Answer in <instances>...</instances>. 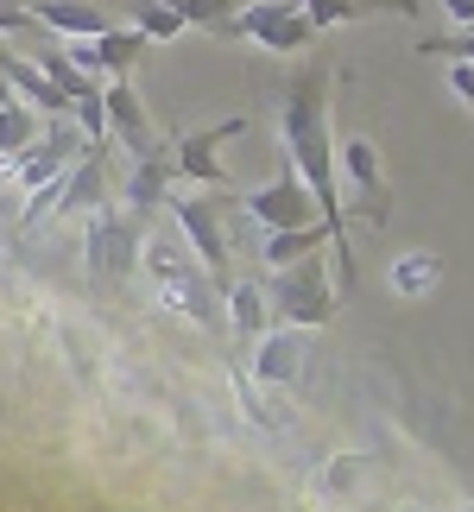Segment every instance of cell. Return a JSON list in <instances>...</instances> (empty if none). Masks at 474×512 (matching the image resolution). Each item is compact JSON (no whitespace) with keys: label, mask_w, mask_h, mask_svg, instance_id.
<instances>
[{"label":"cell","mask_w":474,"mask_h":512,"mask_svg":"<svg viewBox=\"0 0 474 512\" xmlns=\"http://www.w3.org/2000/svg\"><path fill=\"white\" fill-rule=\"evenodd\" d=\"M279 140H285V159L304 171L316 209H323V222H329V253H335V266H342V285H354L342 171H335V146H329V64H304L291 76V89L279 102Z\"/></svg>","instance_id":"cell-1"},{"label":"cell","mask_w":474,"mask_h":512,"mask_svg":"<svg viewBox=\"0 0 474 512\" xmlns=\"http://www.w3.org/2000/svg\"><path fill=\"white\" fill-rule=\"evenodd\" d=\"M152 253V272L158 285H165V304L177 317H190L196 329H209V336H222L228 329V310H222V285L203 272V260H190V247H171V241H146Z\"/></svg>","instance_id":"cell-2"},{"label":"cell","mask_w":474,"mask_h":512,"mask_svg":"<svg viewBox=\"0 0 474 512\" xmlns=\"http://www.w3.org/2000/svg\"><path fill=\"white\" fill-rule=\"evenodd\" d=\"M140 253H146V228H140V215H133V209L108 203V209L89 215V228H83V266H89L95 285H121L127 272L140 266Z\"/></svg>","instance_id":"cell-3"},{"label":"cell","mask_w":474,"mask_h":512,"mask_svg":"<svg viewBox=\"0 0 474 512\" xmlns=\"http://www.w3.org/2000/svg\"><path fill=\"white\" fill-rule=\"evenodd\" d=\"M266 304H272V323H304V329H323L335 317V291H329V266L304 253V260H291L272 272L266 285Z\"/></svg>","instance_id":"cell-4"},{"label":"cell","mask_w":474,"mask_h":512,"mask_svg":"<svg viewBox=\"0 0 474 512\" xmlns=\"http://www.w3.org/2000/svg\"><path fill=\"white\" fill-rule=\"evenodd\" d=\"M209 32L215 38H253V45H266V51H310V38H316L304 0H247L241 13L215 19Z\"/></svg>","instance_id":"cell-5"},{"label":"cell","mask_w":474,"mask_h":512,"mask_svg":"<svg viewBox=\"0 0 474 512\" xmlns=\"http://www.w3.org/2000/svg\"><path fill=\"white\" fill-rule=\"evenodd\" d=\"M171 215H177V228H184V241H190V253L203 260V272L215 285H228V260H234V234H228V196H177L171 190V203H165Z\"/></svg>","instance_id":"cell-6"},{"label":"cell","mask_w":474,"mask_h":512,"mask_svg":"<svg viewBox=\"0 0 474 512\" xmlns=\"http://www.w3.org/2000/svg\"><path fill=\"white\" fill-rule=\"evenodd\" d=\"M335 171L354 184V209H361L367 228H386L392 222V184L380 171V146L367 140V133H354V140L335 146Z\"/></svg>","instance_id":"cell-7"},{"label":"cell","mask_w":474,"mask_h":512,"mask_svg":"<svg viewBox=\"0 0 474 512\" xmlns=\"http://www.w3.org/2000/svg\"><path fill=\"white\" fill-rule=\"evenodd\" d=\"M241 209L253 215L260 228H304V222H323V209H316V196L304 184V171L279 159V177L272 184H260L253 196H241Z\"/></svg>","instance_id":"cell-8"},{"label":"cell","mask_w":474,"mask_h":512,"mask_svg":"<svg viewBox=\"0 0 474 512\" xmlns=\"http://www.w3.org/2000/svg\"><path fill=\"white\" fill-rule=\"evenodd\" d=\"M241 133H247V114H228V121H215V127H196V133H184V140H171V165H177V177L222 190V184H228L222 146L241 140Z\"/></svg>","instance_id":"cell-9"},{"label":"cell","mask_w":474,"mask_h":512,"mask_svg":"<svg viewBox=\"0 0 474 512\" xmlns=\"http://www.w3.org/2000/svg\"><path fill=\"white\" fill-rule=\"evenodd\" d=\"M102 114H108V133L127 146V159H158V152H171V140L152 127V114L140 102V89H133V76H114L102 89Z\"/></svg>","instance_id":"cell-10"},{"label":"cell","mask_w":474,"mask_h":512,"mask_svg":"<svg viewBox=\"0 0 474 512\" xmlns=\"http://www.w3.org/2000/svg\"><path fill=\"white\" fill-rule=\"evenodd\" d=\"M146 45H152V38L140 26H108L95 38H64V51H70L76 70H108V76H133V64L146 57Z\"/></svg>","instance_id":"cell-11"},{"label":"cell","mask_w":474,"mask_h":512,"mask_svg":"<svg viewBox=\"0 0 474 512\" xmlns=\"http://www.w3.org/2000/svg\"><path fill=\"white\" fill-rule=\"evenodd\" d=\"M83 133H76V127H51L45 133V140H32L26 152H19V159H13V177H19V190H51L57 184V177H64L70 171V159H83Z\"/></svg>","instance_id":"cell-12"},{"label":"cell","mask_w":474,"mask_h":512,"mask_svg":"<svg viewBox=\"0 0 474 512\" xmlns=\"http://www.w3.org/2000/svg\"><path fill=\"white\" fill-rule=\"evenodd\" d=\"M171 190H177V165H171V152H158V159H127V177H121V203L140 215H158L171 203Z\"/></svg>","instance_id":"cell-13"},{"label":"cell","mask_w":474,"mask_h":512,"mask_svg":"<svg viewBox=\"0 0 474 512\" xmlns=\"http://www.w3.org/2000/svg\"><path fill=\"white\" fill-rule=\"evenodd\" d=\"M253 373H260L266 386H298L310 373V342L298 329H266L260 348H253Z\"/></svg>","instance_id":"cell-14"},{"label":"cell","mask_w":474,"mask_h":512,"mask_svg":"<svg viewBox=\"0 0 474 512\" xmlns=\"http://www.w3.org/2000/svg\"><path fill=\"white\" fill-rule=\"evenodd\" d=\"M32 7V19L45 32H57V38H95V32H108L114 19L95 7V0H26Z\"/></svg>","instance_id":"cell-15"},{"label":"cell","mask_w":474,"mask_h":512,"mask_svg":"<svg viewBox=\"0 0 474 512\" xmlns=\"http://www.w3.org/2000/svg\"><path fill=\"white\" fill-rule=\"evenodd\" d=\"M222 304H228V329H234V336L260 342L266 329H272V304H266V285L260 279H228L222 285Z\"/></svg>","instance_id":"cell-16"},{"label":"cell","mask_w":474,"mask_h":512,"mask_svg":"<svg viewBox=\"0 0 474 512\" xmlns=\"http://www.w3.org/2000/svg\"><path fill=\"white\" fill-rule=\"evenodd\" d=\"M310 26L329 32V26H348V19H367V13H399V19H418L424 7L418 0H304Z\"/></svg>","instance_id":"cell-17"},{"label":"cell","mask_w":474,"mask_h":512,"mask_svg":"<svg viewBox=\"0 0 474 512\" xmlns=\"http://www.w3.org/2000/svg\"><path fill=\"white\" fill-rule=\"evenodd\" d=\"M0 76L26 95V102H38V108H51V114H70V102H64V89L51 83L45 70L32 64V57H19V51H0Z\"/></svg>","instance_id":"cell-18"},{"label":"cell","mask_w":474,"mask_h":512,"mask_svg":"<svg viewBox=\"0 0 474 512\" xmlns=\"http://www.w3.org/2000/svg\"><path fill=\"white\" fill-rule=\"evenodd\" d=\"M329 247V222H304V228H266V253L260 260L279 272L291 260H304V253H323Z\"/></svg>","instance_id":"cell-19"},{"label":"cell","mask_w":474,"mask_h":512,"mask_svg":"<svg viewBox=\"0 0 474 512\" xmlns=\"http://www.w3.org/2000/svg\"><path fill=\"white\" fill-rule=\"evenodd\" d=\"M32 140H38V121H32V108L13 95V102L0 108V159H19Z\"/></svg>","instance_id":"cell-20"},{"label":"cell","mask_w":474,"mask_h":512,"mask_svg":"<svg viewBox=\"0 0 474 512\" xmlns=\"http://www.w3.org/2000/svg\"><path fill=\"white\" fill-rule=\"evenodd\" d=\"M121 7H127V19L152 38V45H158V38H177V32H184V19H177L165 0H121Z\"/></svg>","instance_id":"cell-21"},{"label":"cell","mask_w":474,"mask_h":512,"mask_svg":"<svg viewBox=\"0 0 474 512\" xmlns=\"http://www.w3.org/2000/svg\"><path fill=\"white\" fill-rule=\"evenodd\" d=\"M165 7L184 19V26H215V19H228V13H241L247 0H165Z\"/></svg>","instance_id":"cell-22"},{"label":"cell","mask_w":474,"mask_h":512,"mask_svg":"<svg viewBox=\"0 0 474 512\" xmlns=\"http://www.w3.org/2000/svg\"><path fill=\"white\" fill-rule=\"evenodd\" d=\"M418 51L424 57H456V64H474V26H462V32H430Z\"/></svg>","instance_id":"cell-23"},{"label":"cell","mask_w":474,"mask_h":512,"mask_svg":"<svg viewBox=\"0 0 474 512\" xmlns=\"http://www.w3.org/2000/svg\"><path fill=\"white\" fill-rule=\"evenodd\" d=\"M437 279H443V260H430V253H418V260H405L399 272H392V285H399L405 298H411V291H424V285H437Z\"/></svg>","instance_id":"cell-24"},{"label":"cell","mask_w":474,"mask_h":512,"mask_svg":"<svg viewBox=\"0 0 474 512\" xmlns=\"http://www.w3.org/2000/svg\"><path fill=\"white\" fill-rule=\"evenodd\" d=\"M0 32H7V38H32L38 32V19H32L26 0H0Z\"/></svg>","instance_id":"cell-25"},{"label":"cell","mask_w":474,"mask_h":512,"mask_svg":"<svg viewBox=\"0 0 474 512\" xmlns=\"http://www.w3.org/2000/svg\"><path fill=\"white\" fill-rule=\"evenodd\" d=\"M449 89H456V95H462V108L474 114V64H456V70H449Z\"/></svg>","instance_id":"cell-26"},{"label":"cell","mask_w":474,"mask_h":512,"mask_svg":"<svg viewBox=\"0 0 474 512\" xmlns=\"http://www.w3.org/2000/svg\"><path fill=\"white\" fill-rule=\"evenodd\" d=\"M449 13H456V26H474V0H443Z\"/></svg>","instance_id":"cell-27"},{"label":"cell","mask_w":474,"mask_h":512,"mask_svg":"<svg viewBox=\"0 0 474 512\" xmlns=\"http://www.w3.org/2000/svg\"><path fill=\"white\" fill-rule=\"evenodd\" d=\"M13 102V83H7V76H0V108H7Z\"/></svg>","instance_id":"cell-28"},{"label":"cell","mask_w":474,"mask_h":512,"mask_svg":"<svg viewBox=\"0 0 474 512\" xmlns=\"http://www.w3.org/2000/svg\"><path fill=\"white\" fill-rule=\"evenodd\" d=\"M468 512H474V506H468Z\"/></svg>","instance_id":"cell-29"}]
</instances>
